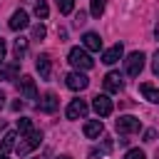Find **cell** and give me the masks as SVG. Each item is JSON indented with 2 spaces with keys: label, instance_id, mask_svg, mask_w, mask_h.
I'll return each mask as SVG.
<instances>
[{
  "label": "cell",
  "instance_id": "603a6c76",
  "mask_svg": "<svg viewBox=\"0 0 159 159\" xmlns=\"http://www.w3.org/2000/svg\"><path fill=\"white\" fill-rule=\"evenodd\" d=\"M45 35H47V27H45L42 22H37V25L32 27V40H42Z\"/></svg>",
  "mask_w": 159,
  "mask_h": 159
},
{
  "label": "cell",
  "instance_id": "f1b7e54d",
  "mask_svg": "<svg viewBox=\"0 0 159 159\" xmlns=\"http://www.w3.org/2000/svg\"><path fill=\"white\" fill-rule=\"evenodd\" d=\"M154 137H157L154 129H147V132H144V142H154Z\"/></svg>",
  "mask_w": 159,
  "mask_h": 159
},
{
  "label": "cell",
  "instance_id": "3957f363",
  "mask_svg": "<svg viewBox=\"0 0 159 159\" xmlns=\"http://www.w3.org/2000/svg\"><path fill=\"white\" fill-rule=\"evenodd\" d=\"M144 60H147L144 52H139V50L132 52V55L124 60V72H127L129 77H139V72L144 70Z\"/></svg>",
  "mask_w": 159,
  "mask_h": 159
},
{
  "label": "cell",
  "instance_id": "30bf717a",
  "mask_svg": "<svg viewBox=\"0 0 159 159\" xmlns=\"http://www.w3.org/2000/svg\"><path fill=\"white\" fill-rule=\"evenodd\" d=\"M122 87H124V80H122L119 72H107V75H104V89H107L109 94L122 92Z\"/></svg>",
  "mask_w": 159,
  "mask_h": 159
},
{
  "label": "cell",
  "instance_id": "f546056e",
  "mask_svg": "<svg viewBox=\"0 0 159 159\" xmlns=\"http://www.w3.org/2000/svg\"><path fill=\"white\" fill-rule=\"evenodd\" d=\"M12 109H15V112H20V109H22V102H20V99H17V102H12Z\"/></svg>",
  "mask_w": 159,
  "mask_h": 159
},
{
  "label": "cell",
  "instance_id": "7c38bea8",
  "mask_svg": "<svg viewBox=\"0 0 159 159\" xmlns=\"http://www.w3.org/2000/svg\"><path fill=\"white\" fill-rule=\"evenodd\" d=\"M57 104H60V99H57V94H52V92H47L40 102H37V109L40 112H45V114H52L55 109H57Z\"/></svg>",
  "mask_w": 159,
  "mask_h": 159
},
{
  "label": "cell",
  "instance_id": "2e32d148",
  "mask_svg": "<svg viewBox=\"0 0 159 159\" xmlns=\"http://www.w3.org/2000/svg\"><path fill=\"white\" fill-rule=\"evenodd\" d=\"M139 92H142V97L147 99V102H154V104H159V87H154V84H139Z\"/></svg>",
  "mask_w": 159,
  "mask_h": 159
},
{
  "label": "cell",
  "instance_id": "cb8c5ba5",
  "mask_svg": "<svg viewBox=\"0 0 159 159\" xmlns=\"http://www.w3.org/2000/svg\"><path fill=\"white\" fill-rule=\"evenodd\" d=\"M17 72H20V65H17V62H12V65L5 67V77H7V80H17Z\"/></svg>",
  "mask_w": 159,
  "mask_h": 159
},
{
  "label": "cell",
  "instance_id": "8992f818",
  "mask_svg": "<svg viewBox=\"0 0 159 159\" xmlns=\"http://www.w3.org/2000/svg\"><path fill=\"white\" fill-rule=\"evenodd\" d=\"M17 89H20V94H22L25 99H30V102H35V99H37V87H35V80H32V77H27V75H22V77H20Z\"/></svg>",
  "mask_w": 159,
  "mask_h": 159
},
{
  "label": "cell",
  "instance_id": "52a82bcc",
  "mask_svg": "<svg viewBox=\"0 0 159 159\" xmlns=\"http://www.w3.org/2000/svg\"><path fill=\"white\" fill-rule=\"evenodd\" d=\"M92 109H94L99 117H109L112 109H114V104H112V99H109L107 94H97V97L92 99Z\"/></svg>",
  "mask_w": 159,
  "mask_h": 159
},
{
  "label": "cell",
  "instance_id": "277c9868",
  "mask_svg": "<svg viewBox=\"0 0 159 159\" xmlns=\"http://www.w3.org/2000/svg\"><path fill=\"white\" fill-rule=\"evenodd\" d=\"M114 127H117V132H119V134H134V132H139V129H142V122H139L137 117L127 114V117H119V119L114 122Z\"/></svg>",
  "mask_w": 159,
  "mask_h": 159
},
{
  "label": "cell",
  "instance_id": "7a4b0ae2",
  "mask_svg": "<svg viewBox=\"0 0 159 159\" xmlns=\"http://www.w3.org/2000/svg\"><path fill=\"white\" fill-rule=\"evenodd\" d=\"M40 142H42V132H40V129H30V132L25 134V139L15 147V152H17L20 157H25V154H30L35 147H40Z\"/></svg>",
  "mask_w": 159,
  "mask_h": 159
},
{
  "label": "cell",
  "instance_id": "7402d4cb",
  "mask_svg": "<svg viewBox=\"0 0 159 159\" xmlns=\"http://www.w3.org/2000/svg\"><path fill=\"white\" fill-rule=\"evenodd\" d=\"M30 129H32V119H27V117H20V119H17V132H20V134H27Z\"/></svg>",
  "mask_w": 159,
  "mask_h": 159
},
{
  "label": "cell",
  "instance_id": "8fae6325",
  "mask_svg": "<svg viewBox=\"0 0 159 159\" xmlns=\"http://www.w3.org/2000/svg\"><path fill=\"white\" fill-rule=\"evenodd\" d=\"M122 55H124V47H122V42H117V45H112V47H107L102 52V62L104 65H114V62L122 60Z\"/></svg>",
  "mask_w": 159,
  "mask_h": 159
},
{
  "label": "cell",
  "instance_id": "ac0fdd59",
  "mask_svg": "<svg viewBox=\"0 0 159 159\" xmlns=\"http://www.w3.org/2000/svg\"><path fill=\"white\" fill-rule=\"evenodd\" d=\"M25 52H27V40H25V37H17V40H15V45H12V55H15V60L20 62Z\"/></svg>",
  "mask_w": 159,
  "mask_h": 159
},
{
  "label": "cell",
  "instance_id": "d4e9b609",
  "mask_svg": "<svg viewBox=\"0 0 159 159\" xmlns=\"http://www.w3.org/2000/svg\"><path fill=\"white\" fill-rule=\"evenodd\" d=\"M124 159H147V154H144L142 149H129V152L124 154Z\"/></svg>",
  "mask_w": 159,
  "mask_h": 159
},
{
  "label": "cell",
  "instance_id": "9a60e30c",
  "mask_svg": "<svg viewBox=\"0 0 159 159\" xmlns=\"http://www.w3.org/2000/svg\"><path fill=\"white\" fill-rule=\"evenodd\" d=\"M102 132H104L102 119H89V122H84V137H87V139H97Z\"/></svg>",
  "mask_w": 159,
  "mask_h": 159
},
{
  "label": "cell",
  "instance_id": "83f0119b",
  "mask_svg": "<svg viewBox=\"0 0 159 159\" xmlns=\"http://www.w3.org/2000/svg\"><path fill=\"white\" fill-rule=\"evenodd\" d=\"M5 55H7V45H5V40L0 37V65L5 62Z\"/></svg>",
  "mask_w": 159,
  "mask_h": 159
},
{
  "label": "cell",
  "instance_id": "484cf974",
  "mask_svg": "<svg viewBox=\"0 0 159 159\" xmlns=\"http://www.w3.org/2000/svg\"><path fill=\"white\" fill-rule=\"evenodd\" d=\"M84 22H87V12H82V10H80V12L75 15V25H77V27H82Z\"/></svg>",
  "mask_w": 159,
  "mask_h": 159
},
{
  "label": "cell",
  "instance_id": "5bb4252c",
  "mask_svg": "<svg viewBox=\"0 0 159 159\" xmlns=\"http://www.w3.org/2000/svg\"><path fill=\"white\" fill-rule=\"evenodd\" d=\"M35 67H37V72H40V77H42V80H50V75H52V62H50V55H37Z\"/></svg>",
  "mask_w": 159,
  "mask_h": 159
},
{
  "label": "cell",
  "instance_id": "836d02e7",
  "mask_svg": "<svg viewBox=\"0 0 159 159\" xmlns=\"http://www.w3.org/2000/svg\"><path fill=\"white\" fill-rule=\"evenodd\" d=\"M57 159H72V157H67V154H62V157H57Z\"/></svg>",
  "mask_w": 159,
  "mask_h": 159
},
{
  "label": "cell",
  "instance_id": "e575fe53",
  "mask_svg": "<svg viewBox=\"0 0 159 159\" xmlns=\"http://www.w3.org/2000/svg\"><path fill=\"white\" fill-rule=\"evenodd\" d=\"M2 127H5V122H2V119H0V129H2Z\"/></svg>",
  "mask_w": 159,
  "mask_h": 159
},
{
  "label": "cell",
  "instance_id": "ba28073f",
  "mask_svg": "<svg viewBox=\"0 0 159 159\" xmlns=\"http://www.w3.org/2000/svg\"><path fill=\"white\" fill-rule=\"evenodd\" d=\"M87 109H89V107H87L84 99H72V102L67 104V112H65V114H67V119H84V117H87Z\"/></svg>",
  "mask_w": 159,
  "mask_h": 159
},
{
  "label": "cell",
  "instance_id": "44dd1931",
  "mask_svg": "<svg viewBox=\"0 0 159 159\" xmlns=\"http://www.w3.org/2000/svg\"><path fill=\"white\" fill-rule=\"evenodd\" d=\"M55 2H57V7H60L62 15H70L75 10V0H55Z\"/></svg>",
  "mask_w": 159,
  "mask_h": 159
},
{
  "label": "cell",
  "instance_id": "9c48e42d",
  "mask_svg": "<svg viewBox=\"0 0 159 159\" xmlns=\"http://www.w3.org/2000/svg\"><path fill=\"white\" fill-rule=\"evenodd\" d=\"M27 25H30V20H27V12H25V10H15V12L10 15V20H7V27H10L12 32L25 30Z\"/></svg>",
  "mask_w": 159,
  "mask_h": 159
},
{
  "label": "cell",
  "instance_id": "d590c367",
  "mask_svg": "<svg viewBox=\"0 0 159 159\" xmlns=\"http://www.w3.org/2000/svg\"><path fill=\"white\" fill-rule=\"evenodd\" d=\"M0 159H7V157H5V154H0Z\"/></svg>",
  "mask_w": 159,
  "mask_h": 159
},
{
  "label": "cell",
  "instance_id": "4dcf8cb0",
  "mask_svg": "<svg viewBox=\"0 0 159 159\" xmlns=\"http://www.w3.org/2000/svg\"><path fill=\"white\" fill-rule=\"evenodd\" d=\"M97 157H99V152H97V149H92V152H89V159H97Z\"/></svg>",
  "mask_w": 159,
  "mask_h": 159
},
{
  "label": "cell",
  "instance_id": "e0dca14e",
  "mask_svg": "<svg viewBox=\"0 0 159 159\" xmlns=\"http://www.w3.org/2000/svg\"><path fill=\"white\" fill-rule=\"evenodd\" d=\"M15 139H17V132H5V137H2V142H0V149H2V154H7V152H12L17 144H15Z\"/></svg>",
  "mask_w": 159,
  "mask_h": 159
},
{
  "label": "cell",
  "instance_id": "4316f807",
  "mask_svg": "<svg viewBox=\"0 0 159 159\" xmlns=\"http://www.w3.org/2000/svg\"><path fill=\"white\" fill-rule=\"evenodd\" d=\"M152 72H154V75L159 77V50L154 52V60H152Z\"/></svg>",
  "mask_w": 159,
  "mask_h": 159
},
{
  "label": "cell",
  "instance_id": "d6a6232c",
  "mask_svg": "<svg viewBox=\"0 0 159 159\" xmlns=\"http://www.w3.org/2000/svg\"><path fill=\"white\" fill-rule=\"evenodd\" d=\"M154 37L159 40V22H157V27H154Z\"/></svg>",
  "mask_w": 159,
  "mask_h": 159
},
{
  "label": "cell",
  "instance_id": "ffe728a7",
  "mask_svg": "<svg viewBox=\"0 0 159 159\" xmlns=\"http://www.w3.org/2000/svg\"><path fill=\"white\" fill-rule=\"evenodd\" d=\"M35 15H37L40 20H47L50 7H47V2H45V0H37V2H35Z\"/></svg>",
  "mask_w": 159,
  "mask_h": 159
},
{
  "label": "cell",
  "instance_id": "1f68e13d",
  "mask_svg": "<svg viewBox=\"0 0 159 159\" xmlns=\"http://www.w3.org/2000/svg\"><path fill=\"white\" fill-rule=\"evenodd\" d=\"M2 107H5V94L0 92V109H2Z\"/></svg>",
  "mask_w": 159,
  "mask_h": 159
},
{
  "label": "cell",
  "instance_id": "6da1fadb",
  "mask_svg": "<svg viewBox=\"0 0 159 159\" xmlns=\"http://www.w3.org/2000/svg\"><path fill=\"white\" fill-rule=\"evenodd\" d=\"M67 60H70V65H72L75 70H80V72H87V70L94 67V60L89 57V52H87L84 47H72L70 55H67Z\"/></svg>",
  "mask_w": 159,
  "mask_h": 159
},
{
  "label": "cell",
  "instance_id": "5b68a950",
  "mask_svg": "<svg viewBox=\"0 0 159 159\" xmlns=\"http://www.w3.org/2000/svg\"><path fill=\"white\" fill-rule=\"evenodd\" d=\"M65 84H67L70 89H75V92H82V89H87L89 80H87V75H84V72L75 70V72H70V75L65 77Z\"/></svg>",
  "mask_w": 159,
  "mask_h": 159
},
{
  "label": "cell",
  "instance_id": "4fadbf2b",
  "mask_svg": "<svg viewBox=\"0 0 159 159\" xmlns=\"http://www.w3.org/2000/svg\"><path fill=\"white\" fill-rule=\"evenodd\" d=\"M82 45H84V50H89V52H99V50H102V37H99L97 32H84V35H82Z\"/></svg>",
  "mask_w": 159,
  "mask_h": 159
},
{
  "label": "cell",
  "instance_id": "d6986e66",
  "mask_svg": "<svg viewBox=\"0 0 159 159\" xmlns=\"http://www.w3.org/2000/svg\"><path fill=\"white\" fill-rule=\"evenodd\" d=\"M104 5H107V0H89V15L92 17H99L104 12Z\"/></svg>",
  "mask_w": 159,
  "mask_h": 159
}]
</instances>
